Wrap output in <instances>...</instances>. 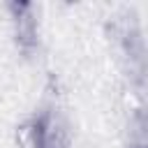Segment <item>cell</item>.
Wrapping results in <instances>:
<instances>
[{
    "label": "cell",
    "instance_id": "obj_1",
    "mask_svg": "<svg viewBox=\"0 0 148 148\" xmlns=\"http://www.w3.org/2000/svg\"><path fill=\"white\" fill-rule=\"evenodd\" d=\"M21 143L23 148H69V134L58 116L44 113L21 130Z\"/></svg>",
    "mask_w": 148,
    "mask_h": 148
}]
</instances>
